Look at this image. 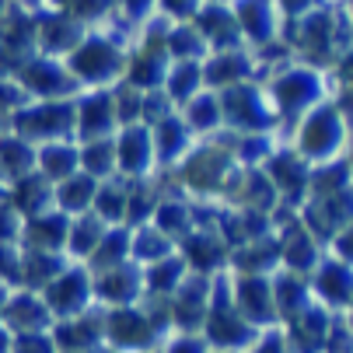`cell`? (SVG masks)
Segmentation results:
<instances>
[{"mask_svg": "<svg viewBox=\"0 0 353 353\" xmlns=\"http://www.w3.org/2000/svg\"><path fill=\"white\" fill-rule=\"evenodd\" d=\"M150 353H161V346H158V350H150Z\"/></svg>", "mask_w": 353, "mask_h": 353, "instance_id": "03108f58", "label": "cell"}, {"mask_svg": "<svg viewBox=\"0 0 353 353\" xmlns=\"http://www.w3.org/2000/svg\"><path fill=\"white\" fill-rule=\"evenodd\" d=\"M130 241H133V228L130 224H109L102 241L94 245V252L88 256V270L91 273H102V270H112V266H123L130 263Z\"/></svg>", "mask_w": 353, "mask_h": 353, "instance_id": "e575fe53", "label": "cell"}, {"mask_svg": "<svg viewBox=\"0 0 353 353\" xmlns=\"http://www.w3.org/2000/svg\"><path fill=\"white\" fill-rule=\"evenodd\" d=\"M280 270V241L276 234L245 241L238 248H231L228 259V273H241V276H273Z\"/></svg>", "mask_w": 353, "mask_h": 353, "instance_id": "484cf974", "label": "cell"}, {"mask_svg": "<svg viewBox=\"0 0 353 353\" xmlns=\"http://www.w3.org/2000/svg\"><path fill=\"white\" fill-rule=\"evenodd\" d=\"M67 256H57V252H35V248H18V283L21 290H35L42 294L49 283H53L63 270H67Z\"/></svg>", "mask_w": 353, "mask_h": 353, "instance_id": "f1b7e54d", "label": "cell"}, {"mask_svg": "<svg viewBox=\"0 0 353 353\" xmlns=\"http://www.w3.org/2000/svg\"><path fill=\"white\" fill-rule=\"evenodd\" d=\"M203 0H158V11L168 18V21H189Z\"/></svg>", "mask_w": 353, "mask_h": 353, "instance_id": "9f6ffc18", "label": "cell"}, {"mask_svg": "<svg viewBox=\"0 0 353 353\" xmlns=\"http://www.w3.org/2000/svg\"><path fill=\"white\" fill-rule=\"evenodd\" d=\"M8 4H11V0H0V18H4V11H8Z\"/></svg>", "mask_w": 353, "mask_h": 353, "instance_id": "e7e4bbea", "label": "cell"}, {"mask_svg": "<svg viewBox=\"0 0 353 353\" xmlns=\"http://www.w3.org/2000/svg\"><path fill=\"white\" fill-rule=\"evenodd\" d=\"M11 77L28 94V102H63V98H77L81 94V84L70 77L67 63L57 60V57L32 53L25 63H18L11 70Z\"/></svg>", "mask_w": 353, "mask_h": 353, "instance_id": "ba28073f", "label": "cell"}, {"mask_svg": "<svg viewBox=\"0 0 353 353\" xmlns=\"http://www.w3.org/2000/svg\"><path fill=\"white\" fill-rule=\"evenodd\" d=\"M140 312L147 315V322H150V329H154L158 336H161V343L175 332V322H172V297H158V294H143L140 301Z\"/></svg>", "mask_w": 353, "mask_h": 353, "instance_id": "7dc6e473", "label": "cell"}, {"mask_svg": "<svg viewBox=\"0 0 353 353\" xmlns=\"http://www.w3.org/2000/svg\"><path fill=\"white\" fill-rule=\"evenodd\" d=\"M175 252L185 259L189 273H199V276H217L228 270V259H231V245L221 238L217 228H196L189 231Z\"/></svg>", "mask_w": 353, "mask_h": 353, "instance_id": "5bb4252c", "label": "cell"}, {"mask_svg": "<svg viewBox=\"0 0 353 353\" xmlns=\"http://www.w3.org/2000/svg\"><path fill=\"white\" fill-rule=\"evenodd\" d=\"M273 4H276L287 18H297V14H305V11L315 4V0H273Z\"/></svg>", "mask_w": 353, "mask_h": 353, "instance_id": "91938a15", "label": "cell"}, {"mask_svg": "<svg viewBox=\"0 0 353 353\" xmlns=\"http://www.w3.org/2000/svg\"><path fill=\"white\" fill-rule=\"evenodd\" d=\"M49 8H57V11L70 14L74 21H81L84 28H91L116 11V0H49Z\"/></svg>", "mask_w": 353, "mask_h": 353, "instance_id": "bcb514c9", "label": "cell"}, {"mask_svg": "<svg viewBox=\"0 0 353 353\" xmlns=\"http://www.w3.org/2000/svg\"><path fill=\"white\" fill-rule=\"evenodd\" d=\"M270 287H273V305H276V319L287 322L290 315H297L305 305H312V287H308V276H297L290 270H276L270 276Z\"/></svg>", "mask_w": 353, "mask_h": 353, "instance_id": "d6a6232c", "label": "cell"}, {"mask_svg": "<svg viewBox=\"0 0 353 353\" xmlns=\"http://www.w3.org/2000/svg\"><path fill=\"white\" fill-rule=\"evenodd\" d=\"M94 192H98V182H94L91 175H84V172H74L70 179L57 182V189H53V207L63 210L67 217H81V214L91 210Z\"/></svg>", "mask_w": 353, "mask_h": 353, "instance_id": "8d00e7d4", "label": "cell"}, {"mask_svg": "<svg viewBox=\"0 0 353 353\" xmlns=\"http://www.w3.org/2000/svg\"><path fill=\"white\" fill-rule=\"evenodd\" d=\"M165 49H168V60H203L210 53L203 35L192 28V21H172Z\"/></svg>", "mask_w": 353, "mask_h": 353, "instance_id": "f6af8a7d", "label": "cell"}, {"mask_svg": "<svg viewBox=\"0 0 353 353\" xmlns=\"http://www.w3.org/2000/svg\"><path fill=\"white\" fill-rule=\"evenodd\" d=\"M266 98L280 119V126H294L305 112L322 102V77L312 67H287L276 70L266 84Z\"/></svg>", "mask_w": 353, "mask_h": 353, "instance_id": "8992f818", "label": "cell"}, {"mask_svg": "<svg viewBox=\"0 0 353 353\" xmlns=\"http://www.w3.org/2000/svg\"><path fill=\"white\" fill-rule=\"evenodd\" d=\"M88 32H91V28H84L81 21H74L70 14H63V11H57V8L39 11V14H35V53L63 60Z\"/></svg>", "mask_w": 353, "mask_h": 353, "instance_id": "ac0fdd59", "label": "cell"}, {"mask_svg": "<svg viewBox=\"0 0 353 353\" xmlns=\"http://www.w3.org/2000/svg\"><path fill=\"white\" fill-rule=\"evenodd\" d=\"M11 353H60L49 332H18L11 343Z\"/></svg>", "mask_w": 353, "mask_h": 353, "instance_id": "db71d44e", "label": "cell"}, {"mask_svg": "<svg viewBox=\"0 0 353 353\" xmlns=\"http://www.w3.org/2000/svg\"><path fill=\"white\" fill-rule=\"evenodd\" d=\"M238 168L241 165L234 161V154H231V147L224 143V137L214 133L207 140H196L189 147V154L175 168H168V172L175 175L179 189L189 199H217V203H221Z\"/></svg>", "mask_w": 353, "mask_h": 353, "instance_id": "6da1fadb", "label": "cell"}, {"mask_svg": "<svg viewBox=\"0 0 353 353\" xmlns=\"http://www.w3.org/2000/svg\"><path fill=\"white\" fill-rule=\"evenodd\" d=\"M210 287H214V276H199V273H189L175 287V294H172L175 332H199L203 329V319H207V308H210Z\"/></svg>", "mask_w": 353, "mask_h": 353, "instance_id": "d6986e66", "label": "cell"}, {"mask_svg": "<svg viewBox=\"0 0 353 353\" xmlns=\"http://www.w3.org/2000/svg\"><path fill=\"white\" fill-rule=\"evenodd\" d=\"M189 21H192V28L199 35H203L210 53H217V49H238V46H245L241 42V32H238V21L231 14V4H224V0H203L199 11Z\"/></svg>", "mask_w": 353, "mask_h": 353, "instance_id": "603a6c76", "label": "cell"}, {"mask_svg": "<svg viewBox=\"0 0 353 353\" xmlns=\"http://www.w3.org/2000/svg\"><path fill=\"white\" fill-rule=\"evenodd\" d=\"M112 102H116V119L119 126L140 123V105H143V91L130 88V84H112Z\"/></svg>", "mask_w": 353, "mask_h": 353, "instance_id": "c3c4849f", "label": "cell"}, {"mask_svg": "<svg viewBox=\"0 0 353 353\" xmlns=\"http://www.w3.org/2000/svg\"><path fill=\"white\" fill-rule=\"evenodd\" d=\"M21 105H28V94L18 88V81H14L11 74H0V116H4V123H8Z\"/></svg>", "mask_w": 353, "mask_h": 353, "instance_id": "816d5d0a", "label": "cell"}, {"mask_svg": "<svg viewBox=\"0 0 353 353\" xmlns=\"http://www.w3.org/2000/svg\"><path fill=\"white\" fill-rule=\"evenodd\" d=\"M8 290H11V287H4V290H0V312H4V301H8Z\"/></svg>", "mask_w": 353, "mask_h": 353, "instance_id": "be15d7a7", "label": "cell"}, {"mask_svg": "<svg viewBox=\"0 0 353 353\" xmlns=\"http://www.w3.org/2000/svg\"><path fill=\"white\" fill-rule=\"evenodd\" d=\"M126 196H130V182L119 179V175L98 182L91 214H98L105 224H123V221H126Z\"/></svg>", "mask_w": 353, "mask_h": 353, "instance_id": "7bdbcfd3", "label": "cell"}, {"mask_svg": "<svg viewBox=\"0 0 353 353\" xmlns=\"http://www.w3.org/2000/svg\"><path fill=\"white\" fill-rule=\"evenodd\" d=\"M332 315L336 312H329L325 305L312 301V305H305L297 315H290L287 322H280L290 350L294 353H325V336H329Z\"/></svg>", "mask_w": 353, "mask_h": 353, "instance_id": "ffe728a7", "label": "cell"}, {"mask_svg": "<svg viewBox=\"0 0 353 353\" xmlns=\"http://www.w3.org/2000/svg\"><path fill=\"white\" fill-rule=\"evenodd\" d=\"M217 105H221V123L231 133H266V137H273V130L280 126L270 98H266V88L252 84V81L217 91Z\"/></svg>", "mask_w": 353, "mask_h": 353, "instance_id": "5b68a950", "label": "cell"}, {"mask_svg": "<svg viewBox=\"0 0 353 353\" xmlns=\"http://www.w3.org/2000/svg\"><path fill=\"white\" fill-rule=\"evenodd\" d=\"M67 231H70V217L53 207V210H46L39 217L21 221L18 248H35V252H57V256H67Z\"/></svg>", "mask_w": 353, "mask_h": 353, "instance_id": "d4e9b609", "label": "cell"}, {"mask_svg": "<svg viewBox=\"0 0 353 353\" xmlns=\"http://www.w3.org/2000/svg\"><path fill=\"white\" fill-rule=\"evenodd\" d=\"M161 91L168 94V102L182 109L192 94L203 91V60H172Z\"/></svg>", "mask_w": 353, "mask_h": 353, "instance_id": "d590c367", "label": "cell"}, {"mask_svg": "<svg viewBox=\"0 0 353 353\" xmlns=\"http://www.w3.org/2000/svg\"><path fill=\"white\" fill-rule=\"evenodd\" d=\"M4 189H8V196H11L14 210L21 214V221L53 210V189H57V185L49 182L46 175H39V172H28L25 179H18V182H11V185H4Z\"/></svg>", "mask_w": 353, "mask_h": 353, "instance_id": "4dcf8cb0", "label": "cell"}, {"mask_svg": "<svg viewBox=\"0 0 353 353\" xmlns=\"http://www.w3.org/2000/svg\"><path fill=\"white\" fill-rule=\"evenodd\" d=\"M35 172V147L14 133H0V185H11Z\"/></svg>", "mask_w": 353, "mask_h": 353, "instance_id": "74e56055", "label": "cell"}, {"mask_svg": "<svg viewBox=\"0 0 353 353\" xmlns=\"http://www.w3.org/2000/svg\"><path fill=\"white\" fill-rule=\"evenodd\" d=\"M91 290H94V305L98 308H126L137 305L143 297V266L133 259L102 273H91Z\"/></svg>", "mask_w": 353, "mask_h": 353, "instance_id": "2e32d148", "label": "cell"}, {"mask_svg": "<svg viewBox=\"0 0 353 353\" xmlns=\"http://www.w3.org/2000/svg\"><path fill=\"white\" fill-rule=\"evenodd\" d=\"M199 336L207 339L210 350H221V353H245L252 346V339L259 336V329H252L241 312L234 308V297H231V273H217L214 276V287H210V308H207V319H203V329Z\"/></svg>", "mask_w": 353, "mask_h": 353, "instance_id": "3957f363", "label": "cell"}, {"mask_svg": "<svg viewBox=\"0 0 353 353\" xmlns=\"http://www.w3.org/2000/svg\"><path fill=\"white\" fill-rule=\"evenodd\" d=\"M259 168H263L266 179L273 182V189H276V196H280V207H290V210L305 207L312 165L301 158L294 147H273V154H270Z\"/></svg>", "mask_w": 353, "mask_h": 353, "instance_id": "9c48e42d", "label": "cell"}, {"mask_svg": "<svg viewBox=\"0 0 353 353\" xmlns=\"http://www.w3.org/2000/svg\"><path fill=\"white\" fill-rule=\"evenodd\" d=\"M57 350L60 353H84V350H94L98 343H105V308L91 305L88 312L74 315V319H60L49 329Z\"/></svg>", "mask_w": 353, "mask_h": 353, "instance_id": "44dd1931", "label": "cell"}, {"mask_svg": "<svg viewBox=\"0 0 353 353\" xmlns=\"http://www.w3.org/2000/svg\"><path fill=\"white\" fill-rule=\"evenodd\" d=\"M126 53L112 35L105 32H88L70 53L63 57L70 77L81 84V91H91V88H112L123 81V70H126Z\"/></svg>", "mask_w": 353, "mask_h": 353, "instance_id": "7a4b0ae2", "label": "cell"}, {"mask_svg": "<svg viewBox=\"0 0 353 353\" xmlns=\"http://www.w3.org/2000/svg\"><path fill=\"white\" fill-rule=\"evenodd\" d=\"M346 137H350V126L336 102H319L312 112H305L294 123V150L308 165L339 158V150L346 147Z\"/></svg>", "mask_w": 353, "mask_h": 353, "instance_id": "277c9868", "label": "cell"}, {"mask_svg": "<svg viewBox=\"0 0 353 353\" xmlns=\"http://www.w3.org/2000/svg\"><path fill=\"white\" fill-rule=\"evenodd\" d=\"M150 224H154L172 245H179L189 231H196V214H192V199L185 192H165L161 203L154 210V217H150Z\"/></svg>", "mask_w": 353, "mask_h": 353, "instance_id": "f546056e", "label": "cell"}, {"mask_svg": "<svg viewBox=\"0 0 353 353\" xmlns=\"http://www.w3.org/2000/svg\"><path fill=\"white\" fill-rule=\"evenodd\" d=\"M175 245L154 228V224H140L133 228V241H130V259L137 266H150V263H158L165 256H172Z\"/></svg>", "mask_w": 353, "mask_h": 353, "instance_id": "ee69618b", "label": "cell"}, {"mask_svg": "<svg viewBox=\"0 0 353 353\" xmlns=\"http://www.w3.org/2000/svg\"><path fill=\"white\" fill-rule=\"evenodd\" d=\"M312 297L319 305H325L329 312H346L353 305V266L336 259L332 252L319 259V266L308 276Z\"/></svg>", "mask_w": 353, "mask_h": 353, "instance_id": "e0dca14e", "label": "cell"}, {"mask_svg": "<svg viewBox=\"0 0 353 353\" xmlns=\"http://www.w3.org/2000/svg\"><path fill=\"white\" fill-rule=\"evenodd\" d=\"M158 172L154 161V137H150V126L143 123H130L116 130V175L126 182L137 179H150Z\"/></svg>", "mask_w": 353, "mask_h": 353, "instance_id": "7c38bea8", "label": "cell"}, {"mask_svg": "<svg viewBox=\"0 0 353 353\" xmlns=\"http://www.w3.org/2000/svg\"><path fill=\"white\" fill-rule=\"evenodd\" d=\"M231 297H234V308L241 312V319L252 329H273V325H280L270 276H241V273H231Z\"/></svg>", "mask_w": 353, "mask_h": 353, "instance_id": "9a60e30c", "label": "cell"}, {"mask_svg": "<svg viewBox=\"0 0 353 353\" xmlns=\"http://www.w3.org/2000/svg\"><path fill=\"white\" fill-rule=\"evenodd\" d=\"M231 14L238 21L241 42L248 46H266L276 35V4L273 0H234Z\"/></svg>", "mask_w": 353, "mask_h": 353, "instance_id": "83f0119b", "label": "cell"}, {"mask_svg": "<svg viewBox=\"0 0 353 353\" xmlns=\"http://www.w3.org/2000/svg\"><path fill=\"white\" fill-rule=\"evenodd\" d=\"M8 133L21 137L32 147L74 140V98L63 102H28L8 119Z\"/></svg>", "mask_w": 353, "mask_h": 353, "instance_id": "52a82bcc", "label": "cell"}, {"mask_svg": "<svg viewBox=\"0 0 353 353\" xmlns=\"http://www.w3.org/2000/svg\"><path fill=\"white\" fill-rule=\"evenodd\" d=\"M161 185L158 179L150 175V179H137L130 182V196H126V221L130 228H140V224H150V217H154L158 203H161Z\"/></svg>", "mask_w": 353, "mask_h": 353, "instance_id": "60d3db41", "label": "cell"}, {"mask_svg": "<svg viewBox=\"0 0 353 353\" xmlns=\"http://www.w3.org/2000/svg\"><path fill=\"white\" fill-rule=\"evenodd\" d=\"M77 154H81V172L91 175L94 182H105L116 175V137L77 143Z\"/></svg>", "mask_w": 353, "mask_h": 353, "instance_id": "b9f144b4", "label": "cell"}, {"mask_svg": "<svg viewBox=\"0 0 353 353\" xmlns=\"http://www.w3.org/2000/svg\"><path fill=\"white\" fill-rule=\"evenodd\" d=\"M42 301L53 322L74 319L94 305V290H91V270L84 263H67V270L42 290Z\"/></svg>", "mask_w": 353, "mask_h": 353, "instance_id": "30bf717a", "label": "cell"}, {"mask_svg": "<svg viewBox=\"0 0 353 353\" xmlns=\"http://www.w3.org/2000/svg\"><path fill=\"white\" fill-rule=\"evenodd\" d=\"M161 353H210V346L199 332H172L161 343Z\"/></svg>", "mask_w": 353, "mask_h": 353, "instance_id": "11a10c76", "label": "cell"}, {"mask_svg": "<svg viewBox=\"0 0 353 353\" xmlns=\"http://www.w3.org/2000/svg\"><path fill=\"white\" fill-rule=\"evenodd\" d=\"M11 343H14V332H8L0 325V353H11Z\"/></svg>", "mask_w": 353, "mask_h": 353, "instance_id": "94428289", "label": "cell"}, {"mask_svg": "<svg viewBox=\"0 0 353 353\" xmlns=\"http://www.w3.org/2000/svg\"><path fill=\"white\" fill-rule=\"evenodd\" d=\"M189 276V266L185 259L179 256V252H172V256L158 259V263H150L143 266V294H158V297H172L175 287Z\"/></svg>", "mask_w": 353, "mask_h": 353, "instance_id": "ab89813d", "label": "cell"}, {"mask_svg": "<svg viewBox=\"0 0 353 353\" xmlns=\"http://www.w3.org/2000/svg\"><path fill=\"white\" fill-rule=\"evenodd\" d=\"M105 343L123 353H150L161 346V336L150 329L140 305H126V308H105Z\"/></svg>", "mask_w": 353, "mask_h": 353, "instance_id": "4fadbf2b", "label": "cell"}, {"mask_svg": "<svg viewBox=\"0 0 353 353\" xmlns=\"http://www.w3.org/2000/svg\"><path fill=\"white\" fill-rule=\"evenodd\" d=\"M105 221L98 214H81V217H70V231H67V259L70 263H88V256L94 252V245L102 241L105 234Z\"/></svg>", "mask_w": 353, "mask_h": 353, "instance_id": "f35d334b", "label": "cell"}, {"mask_svg": "<svg viewBox=\"0 0 353 353\" xmlns=\"http://www.w3.org/2000/svg\"><path fill=\"white\" fill-rule=\"evenodd\" d=\"M119 119H116V102H112V88H91L74 98V140H102L116 137Z\"/></svg>", "mask_w": 353, "mask_h": 353, "instance_id": "8fae6325", "label": "cell"}, {"mask_svg": "<svg viewBox=\"0 0 353 353\" xmlns=\"http://www.w3.org/2000/svg\"><path fill=\"white\" fill-rule=\"evenodd\" d=\"M329 248H332V256H336V259H343V263L353 266V221H350V224L329 241Z\"/></svg>", "mask_w": 353, "mask_h": 353, "instance_id": "680465c9", "label": "cell"}, {"mask_svg": "<svg viewBox=\"0 0 353 353\" xmlns=\"http://www.w3.org/2000/svg\"><path fill=\"white\" fill-rule=\"evenodd\" d=\"M172 112H179V109L168 102V94L161 88L158 91H143V105H140V123L143 126H154V123H161Z\"/></svg>", "mask_w": 353, "mask_h": 353, "instance_id": "f907efd6", "label": "cell"}, {"mask_svg": "<svg viewBox=\"0 0 353 353\" xmlns=\"http://www.w3.org/2000/svg\"><path fill=\"white\" fill-rule=\"evenodd\" d=\"M84 353H123V350H116V346H109V343H98L94 350H84Z\"/></svg>", "mask_w": 353, "mask_h": 353, "instance_id": "6125c7cd", "label": "cell"}, {"mask_svg": "<svg viewBox=\"0 0 353 353\" xmlns=\"http://www.w3.org/2000/svg\"><path fill=\"white\" fill-rule=\"evenodd\" d=\"M21 234V214L14 210L8 189L0 185V245H18Z\"/></svg>", "mask_w": 353, "mask_h": 353, "instance_id": "681fc988", "label": "cell"}, {"mask_svg": "<svg viewBox=\"0 0 353 353\" xmlns=\"http://www.w3.org/2000/svg\"><path fill=\"white\" fill-rule=\"evenodd\" d=\"M179 116L185 119V126H189V133L196 140H207V137H214V133L224 130L221 105H217V91H207V88L199 91V94H192L189 102L179 109Z\"/></svg>", "mask_w": 353, "mask_h": 353, "instance_id": "836d02e7", "label": "cell"}, {"mask_svg": "<svg viewBox=\"0 0 353 353\" xmlns=\"http://www.w3.org/2000/svg\"><path fill=\"white\" fill-rule=\"evenodd\" d=\"M210 353H221V350H210Z\"/></svg>", "mask_w": 353, "mask_h": 353, "instance_id": "003e7915", "label": "cell"}, {"mask_svg": "<svg viewBox=\"0 0 353 353\" xmlns=\"http://www.w3.org/2000/svg\"><path fill=\"white\" fill-rule=\"evenodd\" d=\"M0 325L14 336L18 332H49L53 329V315H49L42 294L11 287L8 301H4V312H0Z\"/></svg>", "mask_w": 353, "mask_h": 353, "instance_id": "7402d4cb", "label": "cell"}, {"mask_svg": "<svg viewBox=\"0 0 353 353\" xmlns=\"http://www.w3.org/2000/svg\"><path fill=\"white\" fill-rule=\"evenodd\" d=\"M35 172L46 175L49 182H63L74 172H81V154H77V140H53L35 147Z\"/></svg>", "mask_w": 353, "mask_h": 353, "instance_id": "1f68e13d", "label": "cell"}, {"mask_svg": "<svg viewBox=\"0 0 353 353\" xmlns=\"http://www.w3.org/2000/svg\"><path fill=\"white\" fill-rule=\"evenodd\" d=\"M245 353H294V350H290L283 329L273 325V329H259V336L252 339V346H248Z\"/></svg>", "mask_w": 353, "mask_h": 353, "instance_id": "f5cc1de1", "label": "cell"}, {"mask_svg": "<svg viewBox=\"0 0 353 353\" xmlns=\"http://www.w3.org/2000/svg\"><path fill=\"white\" fill-rule=\"evenodd\" d=\"M252 77H256V57H248L245 46L217 49V53L203 57V88L207 91H224V88L245 84Z\"/></svg>", "mask_w": 353, "mask_h": 353, "instance_id": "cb8c5ba5", "label": "cell"}, {"mask_svg": "<svg viewBox=\"0 0 353 353\" xmlns=\"http://www.w3.org/2000/svg\"><path fill=\"white\" fill-rule=\"evenodd\" d=\"M150 137H154V161H158V172H168L175 168L185 154H189V147L196 143V137L189 133L185 119L179 112L165 116L161 123L150 126Z\"/></svg>", "mask_w": 353, "mask_h": 353, "instance_id": "4316f807", "label": "cell"}, {"mask_svg": "<svg viewBox=\"0 0 353 353\" xmlns=\"http://www.w3.org/2000/svg\"><path fill=\"white\" fill-rule=\"evenodd\" d=\"M116 8L130 18V21H147L150 14H154V8H158V0H116Z\"/></svg>", "mask_w": 353, "mask_h": 353, "instance_id": "6f0895ef", "label": "cell"}]
</instances>
